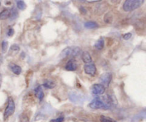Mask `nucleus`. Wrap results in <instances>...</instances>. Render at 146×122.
Here are the masks:
<instances>
[{"mask_svg": "<svg viewBox=\"0 0 146 122\" xmlns=\"http://www.w3.org/2000/svg\"><path fill=\"white\" fill-rule=\"evenodd\" d=\"M113 104L112 98L108 96L96 97L89 104L90 108L93 109H108Z\"/></svg>", "mask_w": 146, "mask_h": 122, "instance_id": "obj_1", "label": "nucleus"}, {"mask_svg": "<svg viewBox=\"0 0 146 122\" xmlns=\"http://www.w3.org/2000/svg\"><path fill=\"white\" fill-rule=\"evenodd\" d=\"M145 0H125L123 5V9L125 11H132L141 7Z\"/></svg>", "mask_w": 146, "mask_h": 122, "instance_id": "obj_2", "label": "nucleus"}, {"mask_svg": "<svg viewBox=\"0 0 146 122\" xmlns=\"http://www.w3.org/2000/svg\"><path fill=\"white\" fill-rule=\"evenodd\" d=\"M81 53V49L78 47H68L64 49L60 54V58L64 59L66 57H75Z\"/></svg>", "mask_w": 146, "mask_h": 122, "instance_id": "obj_3", "label": "nucleus"}, {"mask_svg": "<svg viewBox=\"0 0 146 122\" xmlns=\"http://www.w3.org/2000/svg\"><path fill=\"white\" fill-rule=\"evenodd\" d=\"M14 111H15V104L11 97H9L8 99V102H7V106L5 109L4 114V119H7L8 117L14 114Z\"/></svg>", "mask_w": 146, "mask_h": 122, "instance_id": "obj_4", "label": "nucleus"}, {"mask_svg": "<svg viewBox=\"0 0 146 122\" xmlns=\"http://www.w3.org/2000/svg\"><path fill=\"white\" fill-rule=\"evenodd\" d=\"M113 75L110 72H106L104 73L100 77V81L101 82V84L104 85V87H108L109 84H111V81H112Z\"/></svg>", "mask_w": 146, "mask_h": 122, "instance_id": "obj_5", "label": "nucleus"}, {"mask_svg": "<svg viewBox=\"0 0 146 122\" xmlns=\"http://www.w3.org/2000/svg\"><path fill=\"white\" fill-rule=\"evenodd\" d=\"M84 71L86 74L91 77H94L96 74V67L94 63H88L84 65Z\"/></svg>", "mask_w": 146, "mask_h": 122, "instance_id": "obj_6", "label": "nucleus"}, {"mask_svg": "<svg viewBox=\"0 0 146 122\" xmlns=\"http://www.w3.org/2000/svg\"><path fill=\"white\" fill-rule=\"evenodd\" d=\"M106 87L101 84H94L92 87V93L95 95H102L105 93Z\"/></svg>", "mask_w": 146, "mask_h": 122, "instance_id": "obj_7", "label": "nucleus"}, {"mask_svg": "<svg viewBox=\"0 0 146 122\" xmlns=\"http://www.w3.org/2000/svg\"><path fill=\"white\" fill-rule=\"evenodd\" d=\"M34 92H35V96L36 97V98L39 100L40 101H42L44 97V91H43L42 87L41 86H38L34 90Z\"/></svg>", "mask_w": 146, "mask_h": 122, "instance_id": "obj_8", "label": "nucleus"}, {"mask_svg": "<svg viewBox=\"0 0 146 122\" xmlns=\"http://www.w3.org/2000/svg\"><path fill=\"white\" fill-rule=\"evenodd\" d=\"M65 68L67 71H76L77 69L76 63L74 60H69V61L67 62Z\"/></svg>", "mask_w": 146, "mask_h": 122, "instance_id": "obj_9", "label": "nucleus"}, {"mask_svg": "<svg viewBox=\"0 0 146 122\" xmlns=\"http://www.w3.org/2000/svg\"><path fill=\"white\" fill-rule=\"evenodd\" d=\"M11 15V11L7 9H4L3 11H1L0 12V20H4L7 19L9 18Z\"/></svg>", "mask_w": 146, "mask_h": 122, "instance_id": "obj_10", "label": "nucleus"}, {"mask_svg": "<svg viewBox=\"0 0 146 122\" xmlns=\"http://www.w3.org/2000/svg\"><path fill=\"white\" fill-rule=\"evenodd\" d=\"M9 68L11 69V71H12L14 74H17V75H19L21 73V68L19 66L15 64H10Z\"/></svg>", "mask_w": 146, "mask_h": 122, "instance_id": "obj_11", "label": "nucleus"}, {"mask_svg": "<svg viewBox=\"0 0 146 122\" xmlns=\"http://www.w3.org/2000/svg\"><path fill=\"white\" fill-rule=\"evenodd\" d=\"M82 60L86 64L91 63L92 61V58H91V54L88 51H84L82 53Z\"/></svg>", "mask_w": 146, "mask_h": 122, "instance_id": "obj_12", "label": "nucleus"}, {"mask_svg": "<svg viewBox=\"0 0 146 122\" xmlns=\"http://www.w3.org/2000/svg\"><path fill=\"white\" fill-rule=\"evenodd\" d=\"M43 86L46 89H53L55 87L56 84L54 81L49 79H46L43 83Z\"/></svg>", "mask_w": 146, "mask_h": 122, "instance_id": "obj_13", "label": "nucleus"}, {"mask_svg": "<svg viewBox=\"0 0 146 122\" xmlns=\"http://www.w3.org/2000/svg\"><path fill=\"white\" fill-rule=\"evenodd\" d=\"M104 44H105L104 39L103 38H101L96 42L95 44H94V48L98 50H101L103 49V48L104 47Z\"/></svg>", "mask_w": 146, "mask_h": 122, "instance_id": "obj_14", "label": "nucleus"}, {"mask_svg": "<svg viewBox=\"0 0 146 122\" xmlns=\"http://www.w3.org/2000/svg\"><path fill=\"white\" fill-rule=\"evenodd\" d=\"M84 26H85L86 28L87 29H95L98 27V25L97 24L96 22H94V21H91L86 22L85 24H84Z\"/></svg>", "mask_w": 146, "mask_h": 122, "instance_id": "obj_15", "label": "nucleus"}, {"mask_svg": "<svg viewBox=\"0 0 146 122\" xmlns=\"http://www.w3.org/2000/svg\"><path fill=\"white\" fill-rule=\"evenodd\" d=\"M17 7L21 10L25 9L26 7H27L26 4L24 3V1H22V0H19V1H17Z\"/></svg>", "mask_w": 146, "mask_h": 122, "instance_id": "obj_16", "label": "nucleus"}, {"mask_svg": "<svg viewBox=\"0 0 146 122\" xmlns=\"http://www.w3.org/2000/svg\"><path fill=\"white\" fill-rule=\"evenodd\" d=\"M7 49H8V42L7 41H3L1 43V51L2 53L5 54L7 51Z\"/></svg>", "mask_w": 146, "mask_h": 122, "instance_id": "obj_17", "label": "nucleus"}, {"mask_svg": "<svg viewBox=\"0 0 146 122\" xmlns=\"http://www.w3.org/2000/svg\"><path fill=\"white\" fill-rule=\"evenodd\" d=\"M100 121L101 122H115V121L113 120L112 119L105 117V116H101V118H100Z\"/></svg>", "mask_w": 146, "mask_h": 122, "instance_id": "obj_18", "label": "nucleus"}, {"mask_svg": "<svg viewBox=\"0 0 146 122\" xmlns=\"http://www.w3.org/2000/svg\"><path fill=\"white\" fill-rule=\"evenodd\" d=\"M20 121L21 122H29L28 117L24 114H21V116H20Z\"/></svg>", "mask_w": 146, "mask_h": 122, "instance_id": "obj_19", "label": "nucleus"}, {"mask_svg": "<svg viewBox=\"0 0 146 122\" xmlns=\"http://www.w3.org/2000/svg\"><path fill=\"white\" fill-rule=\"evenodd\" d=\"M11 51H14V52H17V51H19V47L17 44H14L11 47Z\"/></svg>", "mask_w": 146, "mask_h": 122, "instance_id": "obj_20", "label": "nucleus"}, {"mask_svg": "<svg viewBox=\"0 0 146 122\" xmlns=\"http://www.w3.org/2000/svg\"><path fill=\"white\" fill-rule=\"evenodd\" d=\"M64 121V117H60L58 118L55 119H51V122H63Z\"/></svg>", "mask_w": 146, "mask_h": 122, "instance_id": "obj_21", "label": "nucleus"}, {"mask_svg": "<svg viewBox=\"0 0 146 122\" xmlns=\"http://www.w3.org/2000/svg\"><path fill=\"white\" fill-rule=\"evenodd\" d=\"M131 37H132V34L131 33H126V34H125L123 36V38L125 40H128L129 39L131 38Z\"/></svg>", "mask_w": 146, "mask_h": 122, "instance_id": "obj_22", "label": "nucleus"}, {"mask_svg": "<svg viewBox=\"0 0 146 122\" xmlns=\"http://www.w3.org/2000/svg\"><path fill=\"white\" fill-rule=\"evenodd\" d=\"M14 29H13L12 28H10L8 29V31H7V35L9 36V37H11V36L14 34Z\"/></svg>", "mask_w": 146, "mask_h": 122, "instance_id": "obj_23", "label": "nucleus"}, {"mask_svg": "<svg viewBox=\"0 0 146 122\" xmlns=\"http://www.w3.org/2000/svg\"><path fill=\"white\" fill-rule=\"evenodd\" d=\"M82 1H86V2H88V3H93V2H97V1H100L101 0H82Z\"/></svg>", "mask_w": 146, "mask_h": 122, "instance_id": "obj_24", "label": "nucleus"}, {"mask_svg": "<svg viewBox=\"0 0 146 122\" xmlns=\"http://www.w3.org/2000/svg\"><path fill=\"white\" fill-rule=\"evenodd\" d=\"M111 2L114 3V4H117V3H119L121 0H111Z\"/></svg>", "mask_w": 146, "mask_h": 122, "instance_id": "obj_25", "label": "nucleus"}, {"mask_svg": "<svg viewBox=\"0 0 146 122\" xmlns=\"http://www.w3.org/2000/svg\"><path fill=\"white\" fill-rule=\"evenodd\" d=\"M2 62H3V57L2 56H1V54H0V67H1Z\"/></svg>", "mask_w": 146, "mask_h": 122, "instance_id": "obj_26", "label": "nucleus"}, {"mask_svg": "<svg viewBox=\"0 0 146 122\" xmlns=\"http://www.w3.org/2000/svg\"><path fill=\"white\" fill-rule=\"evenodd\" d=\"M1 80H2V77H1V74H0V88L1 86Z\"/></svg>", "mask_w": 146, "mask_h": 122, "instance_id": "obj_27", "label": "nucleus"}, {"mask_svg": "<svg viewBox=\"0 0 146 122\" xmlns=\"http://www.w3.org/2000/svg\"><path fill=\"white\" fill-rule=\"evenodd\" d=\"M0 5H1V2H0Z\"/></svg>", "mask_w": 146, "mask_h": 122, "instance_id": "obj_28", "label": "nucleus"}]
</instances>
